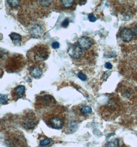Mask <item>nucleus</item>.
<instances>
[{
    "label": "nucleus",
    "mask_w": 137,
    "mask_h": 147,
    "mask_svg": "<svg viewBox=\"0 0 137 147\" xmlns=\"http://www.w3.org/2000/svg\"><path fill=\"white\" fill-rule=\"evenodd\" d=\"M9 101L8 99L7 95L5 94H0V102L1 105H5L7 104Z\"/></svg>",
    "instance_id": "nucleus-22"
},
{
    "label": "nucleus",
    "mask_w": 137,
    "mask_h": 147,
    "mask_svg": "<svg viewBox=\"0 0 137 147\" xmlns=\"http://www.w3.org/2000/svg\"><path fill=\"white\" fill-rule=\"evenodd\" d=\"M39 118L32 110H28L23 114L20 119V124L27 131H33L38 126Z\"/></svg>",
    "instance_id": "nucleus-6"
},
{
    "label": "nucleus",
    "mask_w": 137,
    "mask_h": 147,
    "mask_svg": "<svg viewBox=\"0 0 137 147\" xmlns=\"http://www.w3.org/2000/svg\"><path fill=\"white\" fill-rule=\"evenodd\" d=\"M73 109L74 116L78 121H83L86 120L92 113V109L87 105H77L73 107Z\"/></svg>",
    "instance_id": "nucleus-8"
},
{
    "label": "nucleus",
    "mask_w": 137,
    "mask_h": 147,
    "mask_svg": "<svg viewBox=\"0 0 137 147\" xmlns=\"http://www.w3.org/2000/svg\"><path fill=\"white\" fill-rule=\"evenodd\" d=\"M4 142L6 147H29L24 135L18 129L6 132L4 135Z\"/></svg>",
    "instance_id": "nucleus-3"
},
{
    "label": "nucleus",
    "mask_w": 137,
    "mask_h": 147,
    "mask_svg": "<svg viewBox=\"0 0 137 147\" xmlns=\"http://www.w3.org/2000/svg\"><path fill=\"white\" fill-rule=\"evenodd\" d=\"M75 2L74 0H62L60 1V6L64 9H69L74 7Z\"/></svg>",
    "instance_id": "nucleus-16"
},
{
    "label": "nucleus",
    "mask_w": 137,
    "mask_h": 147,
    "mask_svg": "<svg viewBox=\"0 0 137 147\" xmlns=\"http://www.w3.org/2000/svg\"><path fill=\"white\" fill-rule=\"evenodd\" d=\"M51 144V140L48 138H43L40 141L39 146L41 147H46Z\"/></svg>",
    "instance_id": "nucleus-18"
},
{
    "label": "nucleus",
    "mask_w": 137,
    "mask_h": 147,
    "mask_svg": "<svg viewBox=\"0 0 137 147\" xmlns=\"http://www.w3.org/2000/svg\"><path fill=\"white\" fill-rule=\"evenodd\" d=\"M133 32L130 28H124L120 31V37L123 41L125 42H129L133 38Z\"/></svg>",
    "instance_id": "nucleus-14"
},
{
    "label": "nucleus",
    "mask_w": 137,
    "mask_h": 147,
    "mask_svg": "<svg viewBox=\"0 0 137 147\" xmlns=\"http://www.w3.org/2000/svg\"><path fill=\"white\" fill-rule=\"evenodd\" d=\"M67 52L69 56L73 59H79L83 55V51L79 47L77 42L70 45Z\"/></svg>",
    "instance_id": "nucleus-10"
},
{
    "label": "nucleus",
    "mask_w": 137,
    "mask_h": 147,
    "mask_svg": "<svg viewBox=\"0 0 137 147\" xmlns=\"http://www.w3.org/2000/svg\"><path fill=\"white\" fill-rule=\"evenodd\" d=\"M107 147H119V140L118 138L109 141L107 143Z\"/></svg>",
    "instance_id": "nucleus-20"
},
{
    "label": "nucleus",
    "mask_w": 137,
    "mask_h": 147,
    "mask_svg": "<svg viewBox=\"0 0 137 147\" xmlns=\"http://www.w3.org/2000/svg\"><path fill=\"white\" fill-rule=\"evenodd\" d=\"M119 106L116 99L112 98L108 102L107 104L100 108V112L103 119L109 120L117 117L118 115Z\"/></svg>",
    "instance_id": "nucleus-7"
},
{
    "label": "nucleus",
    "mask_w": 137,
    "mask_h": 147,
    "mask_svg": "<svg viewBox=\"0 0 137 147\" xmlns=\"http://www.w3.org/2000/svg\"><path fill=\"white\" fill-rule=\"evenodd\" d=\"M79 47L83 51H88L92 45V40L88 36H82L77 41Z\"/></svg>",
    "instance_id": "nucleus-11"
},
{
    "label": "nucleus",
    "mask_w": 137,
    "mask_h": 147,
    "mask_svg": "<svg viewBox=\"0 0 137 147\" xmlns=\"http://www.w3.org/2000/svg\"><path fill=\"white\" fill-rule=\"evenodd\" d=\"M45 63H33L29 68V74L35 79H40L43 76L45 70Z\"/></svg>",
    "instance_id": "nucleus-9"
},
{
    "label": "nucleus",
    "mask_w": 137,
    "mask_h": 147,
    "mask_svg": "<svg viewBox=\"0 0 137 147\" xmlns=\"http://www.w3.org/2000/svg\"><path fill=\"white\" fill-rule=\"evenodd\" d=\"M51 54V50L47 45L37 44L28 50L26 56L29 62L32 63H41L46 61Z\"/></svg>",
    "instance_id": "nucleus-2"
},
{
    "label": "nucleus",
    "mask_w": 137,
    "mask_h": 147,
    "mask_svg": "<svg viewBox=\"0 0 137 147\" xmlns=\"http://www.w3.org/2000/svg\"><path fill=\"white\" fill-rule=\"evenodd\" d=\"M104 66H105V68L109 69V70H110V69H112V63H109V62H107L106 63H105Z\"/></svg>",
    "instance_id": "nucleus-27"
},
{
    "label": "nucleus",
    "mask_w": 137,
    "mask_h": 147,
    "mask_svg": "<svg viewBox=\"0 0 137 147\" xmlns=\"http://www.w3.org/2000/svg\"><path fill=\"white\" fill-rule=\"evenodd\" d=\"M60 43L58 41H54L51 44V47L54 49H57L60 48Z\"/></svg>",
    "instance_id": "nucleus-26"
},
{
    "label": "nucleus",
    "mask_w": 137,
    "mask_h": 147,
    "mask_svg": "<svg viewBox=\"0 0 137 147\" xmlns=\"http://www.w3.org/2000/svg\"><path fill=\"white\" fill-rule=\"evenodd\" d=\"M88 18L89 19V21L91 22H94L96 21V18L94 16V14L92 13H91L89 14V15L88 16Z\"/></svg>",
    "instance_id": "nucleus-25"
},
{
    "label": "nucleus",
    "mask_w": 137,
    "mask_h": 147,
    "mask_svg": "<svg viewBox=\"0 0 137 147\" xmlns=\"http://www.w3.org/2000/svg\"><path fill=\"white\" fill-rule=\"evenodd\" d=\"M42 118L48 127L53 129H62L66 122V109L62 106H56L43 114Z\"/></svg>",
    "instance_id": "nucleus-1"
},
{
    "label": "nucleus",
    "mask_w": 137,
    "mask_h": 147,
    "mask_svg": "<svg viewBox=\"0 0 137 147\" xmlns=\"http://www.w3.org/2000/svg\"><path fill=\"white\" fill-rule=\"evenodd\" d=\"M77 76L82 81H85L87 80V76L81 72H79L77 74Z\"/></svg>",
    "instance_id": "nucleus-23"
},
{
    "label": "nucleus",
    "mask_w": 137,
    "mask_h": 147,
    "mask_svg": "<svg viewBox=\"0 0 137 147\" xmlns=\"http://www.w3.org/2000/svg\"><path fill=\"white\" fill-rule=\"evenodd\" d=\"M110 74H111V72L110 71H107V72H105V73L104 74V75H103V79L104 78H107V77L108 76H109L110 75Z\"/></svg>",
    "instance_id": "nucleus-28"
},
{
    "label": "nucleus",
    "mask_w": 137,
    "mask_h": 147,
    "mask_svg": "<svg viewBox=\"0 0 137 147\" xmlns=\"http://www.w3.org/2000/svg\"><path fill=\"white\" fill-rule=\"evenodd\" d=\"M29 33L33 38L38 39L43 35V28L40 24L36 23L29 28Z\"/></svg>",
    "instance_id": "nucleus-13"
},
{
    "label": "nucleus",
    "mask_w": 137,
    "mask_h": 147,
    "mask_svg": "<svg viewBox=\"0 0 137 147\" xmlns=\"http://www.w3.org/2000/svg\"><path fill=\"white\" fill-rule=\"evenodd\" d=\"M126 147V146H123V147Z\"/></svg>",
    "instance_id": "nucleus-30"
},
{
    "label": "nucleus",
    "mask_w": 137,
    "mask_h": 147,
    "mask_svg": "<svg viewBox=\"0 0 137 147\" xmlns=\"http://www.w3.org/2000/svg\"><path fill=\"white\" fill-rule=\"evenodd\" d=\"M69 20L68 18L65 19V20L62 22L61 26L64 28H67L69 26Z\"/></svg>",
    "instance_id": "nucleus-24"
},
{
    "label": "nucleus",
    "mask_w": 137,
    "mask_h": 147,
    "mask_svg": "<svg viewBox=\"0 0 137 147\" xmlns=\"http://www.w3.org/2000/svg\"><path fill=\"white\" fill-rule=\"evenodd\" d=\"M121 94L122 96L126 98H132L134 91L132 89L130 88V87H125L124 88H123L121 90Z\"/></svg>",
    "instance_id": "nucleus-17"
},
{
    "label": "nucleus",
    "mask_w": 137,
    "mask_h": 147,
    "mask_svg": "<svg viewBox=\"0 0 137 147\" xmlns=\"http://www.w3.org/2000/svg\"><path fill=\"white\" fill-rule=\"evenodd\" d=\"M53 2V1H39L40 6L44 8L51 7Z\"/></svg>",
    "instance_id": "nucleus-21"
},
{
    "label": "nucleus",
    "mask_w": 137,
    "mask_h": 147,
    "mask_svg": "<svg viewBox=\"0 0 137 147\" xmlns=\"http://www.w3.org/2000/svg\"><path fill=\"white\" fill-rule=\"evenodd\" d=\"M25 93V87L19 85L13 89L11 92V96L13 101H17L24 96Z\"/></svg>",
    "instance_id": "nucleus-12"
},
{
    "label": "nucleus",
    "mask_w": 137,
    "mask_h": 147,
    "mask_svg": "<svg viewBox=\"0 0 137 147\" xmlns=\"http://www.w3.org/2000/svg\"><path fill=\"white\" fill-rule=\"evenodd\" d=\"M26 63L25 59L22 55L15 54L8 57L4 67L8 73H17L23 69Z\"/></svg>",
    "instance_id": "nucleus-4"
},
{
    "label": "nucleus",
    "mask_w": 137,
    "mask_h": 147,
    "mask_svg": "<svg viewBox=\"0 0 137 147\" xmlns=\"http://www.w3.org/2000/svg\"><path fill=\"white\" fill-rule=\"evenodd\" d=\"M134 35H135V37L137 38V27H136L135 29H134Z\"/></svg>",
    "instance_id": "nucleus-29"
},
{
    "label": "nucleus",
    "mask_w": 137,
    "mask_h": 147,
    "mask_svg": "<svg viewBox=\"0 0 137 147\" xmlns=\"http://www.w3.org/2000/svg\"><path fill=\"white\" fill-rule=\"evenodd\" d=\"M9 36L10 37L11 40L16 46H21L22 41V36L18 33L12 32L9 34Z\"/></svg>",
    "instance_id": "nucleus-15"
},
{
    "label": "nucleus",
    "mask_w": 137,
    "mask_h": 147,
    "mask_svg": "<svg viewBox=\"0 0 137 147\" xmlns=\"http://www.w3.org/2000/svg\"><path fill=\"white\" fill-rule=\"evenodd\" d=\"M56 104V100L53 96L49 94H44L36 98L35 107L38 112L43 111L44 114L57 106Z\"/></svg>",
    "instance_id": "nucleus-5"
},
{
    "label": "nucleus",
    "mask_w": 137,
    "mask_h": 147,
    "mask_svg": "<svg viewBox=\"0 0 137 147\" xmlns=\"http://www.w3.org/2000/svg\"><path fill=\"white\" fill-rule=\"evenodd\" d=\"M8 4L11 7L15 8H17L20 5L21 1H18V0H8L7 1Z\"/></svg>",
    "instance_id": "nucleus-19"
}]
</instances>
